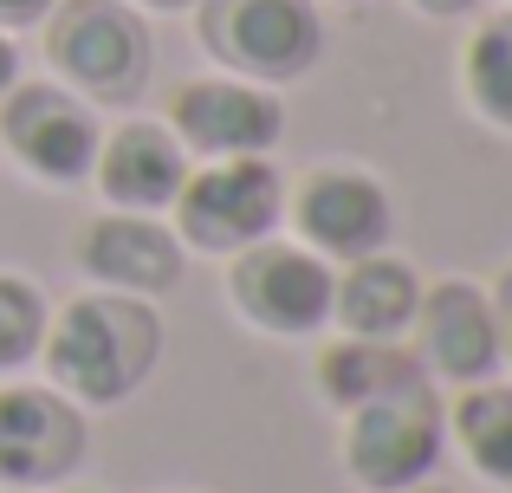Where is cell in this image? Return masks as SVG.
<instances>
[{
	"label": "cell",
	"instance_id": "1",
	"mask_svg": "<svg viewBox=\"0 0 512 493\" xmlns=\"http://www.w3.org/2000/svg\"><path fill=\"white\" fill-rule=\"evenodd\" d=\"M163 312L156 299H130V292L85 286L65 299L39 344V370L59 396H72L85 416L124 409L163 364Z\"/></svg>",
	"mask_w": 512,
	"mask_h": 493
},
{
	"label": "cell",
	"instance_id": "13",
	"mask_svg": "<svg viewBox=\"0 0 512 493\" xmlns=\"http://www.w3.org/2000/svg\"><path fill=\"white\" fill-rule=\"evenodd\" d=\"M188 176V150L175 143V130L163 117H124L98 137L91 156V189L104 208H124V215H169L175 189Z\"/></svg>",
	"mask_w": 512,
	"mask_h": 493
},
{
	"label": "cell",
	"instance_id": "5",
	"mask_svg": "<svg viewBox=\"0 0 512 493\" xmlns=\"http://www.w3.org/2000/svg\"><path fill=\"white\" fill-rule=\"evenodd\" d=\"M195 33L227 78L253 85H299L325 59V13L318 0H195Z\"/></svg>",
	"mask_w": 512,
	"mask_h": 493
},
{
	"label": "cell",
	"instance_id": "23",
	"mask_svg": "<svg viewBox=\"0 0 512 493\" xmlns=\"http://www.w3.org/2000/svg\"><path fill=\"white\" fill-rule=\"evenodd\" d=\"M137 13H195V0H130Z\"/></svg>",
	"mask_w": 512,
	"mask_h": 493
},
{
	"label": "cell",
	"instance_id": "28",
	"mask_svg": "<svg viewBox=\"0 0 512 493\" xmlns=\"http://www.w3.org/2000/svg\"><path fill=\"white\" fill-rule=\"evenodd\" d=\"M506 7H512V0H506Z\"/></svg>",
	"mask_w": 512,
	"mask_h": 493
},
{
	"label": "cell",
	"instance_id": "10",
	"mask_svg": "<svg viewBox=\"0 0 512 493\" xmlns=\"http://www.w3.org/2000/svg\"><path fill=\"white\" fill-rule=\"evenodd\" d=\"M175 143L188 150V163H221V156H273L286 137V98L273 85H253V78H188L175 85L169 117Z\"/></svg>",
	"mask_w": 512,
	"mask_h": 493
},
{
	"label": "cell",
	"instance_id": "2",
	"mask_svg": "<svg viewBox=\"0 0 512 493\" xmlns=\"http://www.w3.org/2000/svg\"><path fill=\"white\" fill-rule=\"evenodd\" d=\"M39 46H46V72L85 104H137L156 72V33L150 13L130 0H52L39 20Z\"/></svg>",
	"mask_w": 512,
	"mask_h": 493
},
{
	"label": "cell",
	"instance_id": "21",
	"mask_svg": "<svg viewBox=\"0 0 512 493\" xmlns=\"http://www.w3.org/2000/svg\"><path fill=\"white\" fill-rule=\"evenodd\" d=\"M422 20H467V13L480 7V0H409Z\"/></svg>",
	"mask_w": 512,
	"mask_h": 493
},
{
	"label": "cell",
	"instance_id": "19",
	"mask_svg": "<svg viewBox=\"0 0 512 493\" xmlns=\"http://www.w3.org/2000/svg\"><path fill=\"white\" fill-rule=\"evenodd\" d=\"M493 318H500V377H512V260L493 273Z\"/></svg>",
	"mask_w": 512,
	"mask_h": 493
},
{
	"label": "cell",
	"instance_id": "17",
	"mask_svg": "<svg viewBox=\"0 0 512 493\" xmlns=\"http://www.w3.org/2000/svg\"><path fill=\"white\" fill-rule=\"evenodd\" d=\"M461 98L487 130L512 137V7L480 20L461 46Z\"/></svg>",
	"mask_w": 512,
	"mask_h": 493
},
{
	"label": "cell",
	"instance_id": "15",
	"mask_svg": "<svg viewBox=\"0 0 512 493\" xmlns=\"http://www.w3.org/2000/svg\"><path fill=\"white\" fill-rule=\"evenodd\" d=\"M318 377V396L331 409H357L370 396H389V390H409V383H428L422 364H415L409 338H331L312 364Z\"/></svg>",
	"mask_w": 512,
	"mask_h": 493
},
{
	"label": "cell",
	"instance_id": "11",
	"mask_svg": "<svg viewBox=\"0 0 512 493\" xmlns=\"http://www.w3.org/2000/svg\"><path fill=\"white\" fill-rule=\"evenodd\" d=\"M409 351L435 390H467V383L500 377V318H493V292L467 273L428 279L422 305L409 325Z\"/></svg>",
	"mask_w": 512,
	"mask_h": 493
},
{
	"label": "cell",
	"instance_id": "3",
	"mask_svg": "<svg viewBox=\"0 0 512 493\" xmlns=\"http://www.w3.org/2000/svg\"><path fill=\"white\" fill-rule=\"evenodd\" d=\"M441 455H448V396L435 383H409V390H389V396L344 409L338 468L350 487L402 493L415 481H435Z\"/></svg>",
	"mask_w": 512,
	"mask_h": 493
},
{
	"label": "cell",
	"instance_id": "24",
	"mask_svg": "<svg viewBox=\"0 0 512 493\" xmlns=\"http://www.w3.org/2000/svg\"><path fill=\"white\" fill-rule=\"evenodd\" d=\"M402 493H461V487H441V481H415V487H402Z\"/></svg>",
	"mask_w": 512,
	"mask_h": 493
},
{
	"label": "cell",
	"instance_id": "16",
	"mask_svg": "<svg viewBox=\"0 0 512 493\" xmlns=\"http://www.w3.org/2000/svg\"><path fill=\"white\" fill-rule=\"evenodd\" d=\"M448 435H454V448L467 455V468H474L480 481L512 493V377H487V383L454 390Z\"/></svg>",
	"mask_w": 512,
	"mask_h": 493
},
{
	"label": "cell",
	"instance_id": "26",
	"mask_svg": "<svg viewBox=\"0 0 512 493\" xmlns=\"http://www.w3.org/2000/svg\"><path fill=\"white\" fill-rule=\"evenodd\" d=\"M59 493H91V487H59Z\"/></svg>",
	"mask_w": 512,
	"mask_h": 493
},
{
	"label": "cell",
	"instance_id": "25",
	"mask_svg": "<svg viewBox=\"0 0 512 493\" xmlns=\"http://www.w3.org/2000/svg\"><path fill=\"white\" fill-rule=\"evenodd\" d=\"M338 7H370V0H338Z\"/></svg>",
	"mask_w": 512,
	"mask_h": 493
},
{
	"label": "cell",
	"instance_id": "8",
	"mask_svg": "<svg viewBox=\"0 0 512 493\" xmlns=\"http://www.w3.org/2000/svg\"><path fill=\"white\" fill-rule=\"evenodd\" d=\"M98 137H104L98 104L65 91L59 78H20L0 98V150L46 189H85Z\"/></svg>",
	"mask_w": 512,
	"mask_h": 493
},
{
	"label": "cell",
	"instance_id": "9",
	"mask_svg": "<svg viewBox=\"0 0 512 493\" xmlns=\"http://www.w3.org/2000/svg\"><path fill=\"white\" fill-rule=\"evenodd\" d=\"M91 455V416L52 383L0 377V487L59 493Z\"/></svg>",
	"mask_w": 512,
	"mask_h": 493
},
{
	"label": "cell",
	"instance_id": "20",
	"mask_svg": "<svg viewBox=\"0 0 512 493\" xmlns=\"http://www.w3.org/2000/svg\"><path fill=\"white\" fill-rule=\"evenodd\" d=\"M52 13V0H0V33H26Z\"/></svg>",
	"mask_w": 512,
	"mask_h": 493
},
{
	"label": "cell",
	"instance_id": "4",
	"mask_svg": "<svg viewBox=\"0 0 512 493\" xmlns=\"http://www.w3.org/2000/svg\"><path fill=\"white\" fill-rule=\"evenodd\" d=\"M169 228L188 253H227L266 241L286 228V176L273 156H221V163H188L182 189L169 202Z\"/></svg>",
	"mask_w": 512,
	"mask_h": 493
},
{
	"label": "cell",
	"instance_id": "18",
	"mask_svg": "<svg viewBox=\"0 0 512 493\" xmlns=\"http://www.w3.org/2000/svg\"><path fill=\"white\" fill-rule=\"evenodd\" d=\"M52 325V299L26 273H0V377H20L39 364V344Z\"/></svg>",
	"mask_w": 512,
	"mask_h": 493
},
{
	"label": "cell",
	"instance_id": "14",
	"mask_svg": "<svg viewBox=\"0 0 512 493\" xmlns=\"http://www.w3.org/2000/svg\"><path fill=\"white\" fill-rule=\"evenodd\" d=\"M422 266L409 253L383 247L363 253V260L338 266V286H331V331L338 338H409L415 305H422Z\"/></svg>",
	"mask_w": 512,
	"mask_h": 493
},
{
	"label": "cell",
	"instance_id": "7",
	"mask_svg": "<svg viewBox=\"0 0 512 493\" xmlns=\"http://www.w3.org/2000/svg\"><path fill=\"white\" fill-rule=\"evenodd\" d=\"M286 228L318 260L350 266L396 241V195L363 163H318L286 189Z\"/></svg>",
	"mask_w": 512,
	"mask_h": 493
},
{
	"label": "cell",
	"instance_id": "12",
	"mask_svg": "<svg viewBox=\"0 0 512 493\" xmlns=\"http://www.w3.org/2000/svg\"><path fill=\"white\" fill-rule=\"evenodd\" d=\"M72 266L104 292H130V299H169L188 273V247L175 241L169 215H124L104 208L78 228Z\"/></svg>",
	"mask_w": 512,
	"mask_h": 493
},
{
	"label": "cell",
	"instance_id": "6",
	"mask_svg": "<svg viewBox=\"0 0 512 493\" xmlns=\"http://www.w3.org/2000/svg\"><path fill=\"white\" fill-rule=\"evenodd\" d=\"M331 286L338 266L318 260L312 247H299L292 234H266V241L227 253V312L260 338H318L331 331Z\"/></svg>",
	"mask_w": 512,
	"mask_h": 493
},
{
	"label": "cell",
	"instance_id": "22",
	"mask_svg": "<svg viewBox=\"0 0 512 493\" xmlns=\"http://www.w3.org/2000/svg\"><path fill=\"white\" fill-rule=\"evenodd\" d=\"M20 85V39L13 33H0V98Z\"/></svg>",
	"mask_w": 512,
	"mask_h": 493
},
{
	"label": "cell",
	"instance_id": "27",
	"mask_svg": "<svg viewBox=\"0 0 512 493\" xmlns=\"http://www.w3.org/2000/svg\"><path fill=\"white\" fill-rule=\"evenodd\" d=\"M0 493H20V487H0Z\"/></svg>",
	"mask_w": 512,
	"mask_h": 493
}]
</instances>
